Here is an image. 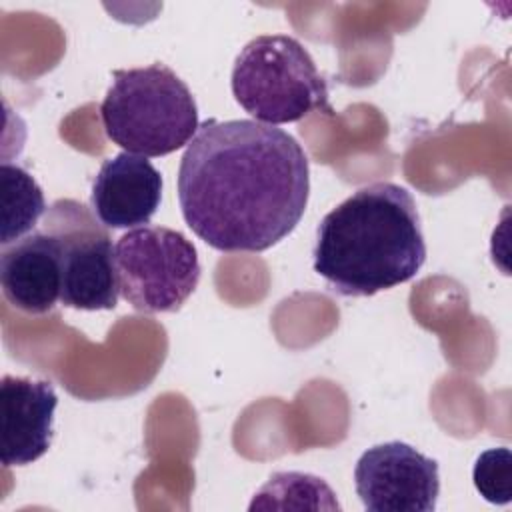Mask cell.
<instances>
[{
  "label": "cell",
  "instance_id": "9",
  "mask_svg": "<svg viewBox=\"0 0 512 512\" xmlns=\"http://www.w3.org/2000/svg\"><path fill=\"white\" fill-rule=\"evenodd\" d=\"M56 404V390L46 380L10 374L2 378L0 460L6 468L32 464L48 452Z\"/></svg>",
  "mask_w": 512,
  "mask_h": 512
},
{
  "label": "cell",
  "instance_id": "1",
  "mask_svg": "<svg viewBox=\"0 0 512 512\" xmlns=\"http://www.w3.org/2000/svg\"><path fill=\"white\" fill-rule=\"evenodd\" d=\"M308 156L294 136L256 120H206L178 168L190 230L220 252H264L304 216Z\"/></svg>",
  "mask_w": 512,
  "mask_h": 512
},
{
  "label": "cell",
  "instance_id": "5",
  "mask_svg": "<svg viewBox=\"0 0 512 512\" xmlns=\"http://www.w3.org/2000/svg\"><path fill=\"white\" fill-rule=\"evenodd\" d=\"M122 298L144 314L174 312L196 290L200 260L194 244L172 228L140 226L114 246Z\"/></svg>",
  "mask_w": 512,
  "mask_h": 512
},
{
  "label": "cell",
  "instance_id": "11",
  "mask_svg": "<svg viewBox=\"0 0 512 512\" xmlns=\"http://www.w3.org/2000/svg\"><path fill=\"white\" fill-rule=\"evenodd\" d=\"M0 180H2L0 244L8 246L34 230V226L46 212V202H44L42 188L18 164L2 162Z\"/></svg>",
  "mask_w": 512,
  "mask_h": 512
},
{
  "label": "cell",
  "instance_id": "12",
  "mask_svg": "<svg viewBox=\"0 0 512 512\" xmlns=\"http://www.w3.org/2000/svg\"><path fill=\"white\" fill-rule=\"evenodd\" d=\"M474 486L492 504H508L512 498V454L506 446L482 452L472 470Z\"/></svg>",
  "mask_w": 512,
  "mask_h": 512
},
{
  "label": "cell",
  "instance_id": "4",
  "mask_svg": "<svg viewBox=\"0 0 512 512\" xmlns=\"http://www.w3.org/2000/svg\"><path fill=\"white\" fill-rule=\"evenodd\" d=\"M232 94L256 122H298L314 110L332 114L328 86L310 52L292 36L264 34L250 40L232 68Z\"/></svg>",
  "mask_w": 512,
  "mask_h": 512
},
{
  "label": "cell",
  "instance_id": "6",
  "mask_svg": "<svg viewBox=\"0 0 512 512\" xmlns=\"http://www.w3.org/2000/svg\"><path fill=\"white\" fill-rule=\"evenodd\" d=\"M44 228L58 236L62 248L60 302L78 310H112L120 286L110 234L74 200L54 202Z\"/></svg>",
  "mask_w": 512,
  "mask_h": 512
},
{
  "label": "cell",
  "instance_id": "8",
  "mask_svg": "<svg viewBox=\"0 0 512 512\" xmlns=\"http://www.w3.org/2000/svg\"><path fill=\"white\" fill-rule=\"evenodd\" d=\"M162 200V174L150 160L120 152L102 162L90 194L94 216L106 228H140Z\"/></svg>",
  "mask_w": 512,
  "mask_h": 512
},
{
  "label": "cell",
  "instance_id": "3",
  "mask_svg": "<svg viewBox=\"0 0 512 512\" xmlns=\"http://www.w3.org/2000/svg\"><path fill=\"white\" fill-rule=\"evenodd\" d=\"M100 116L114 144L144 158L176 152L198 132L194 96L164 64L114 70Z\"/></svg>",
  "mask_w": 512,
  "mask_h": 512
},
{
  "label": "cell",
  "instance_id": "10",
  "mask_svg": "<svg viewBox=\"0 0 512 512\" xmlns=\"http://www.w3.org/2000/svg\"><path fill=\"white\" fill-rule=\"evenodd\" d=\"M0 282L6 300L32 316L50 312L62 290V248L50 230H32L2 246Z\"/></svg>",
  "mask_w": 512,
  "mask_h": 512
},
{
  "label": "cell",
  "instance_id": "7",
  "mask_svg": "<svg viewBox=\"0 0 512 512\" xmlns=\"http://www.w3.org/2000/svg\"><path fill=\"white\" fill-rule=\"evenodd\" d=\"M354 484L370 512H432L440 494L438 462L410 444L384 442L358 458Z\"/></svg>",
  "mask_w": 512,
  "mask_h": 512
},
{
  "label": "cell",
  "instance_id": "2",
  "mask_svg": "<svg viewBox=\"0 0 512 512\" xmlns=\"http://www.w3.org/2000/svg\"><path fill=\"white\" fill-rule=\"evenodd\" d=\"M314 272L340 296H372L412 280L426 262V242L412 194L374 182L330 210L318 224Z\"/></svg>",
  "mask_w": 512,
  "mask_h": 512
}]
</instances>
